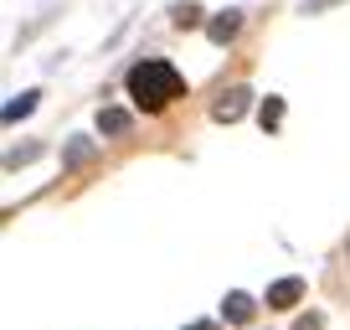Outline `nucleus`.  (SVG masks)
<instances>
[{
	"instance_id": "f257e3e1",
	"label": "nucleus",
	"mask_w": 350,
	"mask_h": 330,
	"mask_svg": "<svg viewBox=\"0 0 350 330\" xmlns=\"http://www.w3.org/2000/svg\"><path fill=\"white\" fill-rule=\"evenodd\" d=\"M186 93V77L175 73V62H165V57H144V62L129 67V99L134 109L144 114H160L170 99H180Z\"/></svg>"
},
{
	"instance_id": "f03ea898",
	"label": "nucleus",
	"mask_w": 350,
	"mask_h": 330,
	"mask_svg": "<svg viewBox=\"0 0 350 330\" xmlns=\"http://www.w3.org/2000/svg\"><path fill=\"white\" fill-rule=\"evenodd\" d=\"M247 99H252V93L242 88V83H237V88H221L217 103H211V119H217V124H237L242 114H247Z\"/></svg>"
},
{
	"instance_id": "7ed1b4c3",
	"label": "nucleus",
	"mask_w": 350,
	"mask_h": 330,
	"mask_svg": "<svg viewBox=\"0 0 350 330\" xmlns=\"http://www.w3.org/2000/svg\"><path fill=\"white\" fill-rule=\"evenodd\" d=\"M93 160H98V140H67V150H62L67 170H83V165H93Z\"/></svg>"
},
{
	"instance_id": "20e7f679",
	"label": "nucleus",
	"mask_w": 350,
	"mask_h": 330,
	"mask_svg": "<svg viewBox=\"0 0 350 330\" xmlns=\"http://www.w3.org/2000/svg\"><path fill=\"white\" fill-rule=\"evenodd\" d=\"M299 294H304V279H278V284H268V305L273 309H294Z\"/></svg>"
},
{
	"instance_id": "39448f33",
	"label": "nucleus",
	"mask_w": 350,
	"mask_h": 330,
	"mask_svg": "<svg viewBox=\"0 0 350 330\" xmlns=\"http://www.w3.org/2000/svg\"><path fill=\"white\" fill-rule=\"evenodd\" d=\"M237 31H242V11H221V16H211V26H206V36L217 47H227Z\"/></svg>"
},
{
	"instance_id": "423d86ee",
	"label": "nucleus",
	"mask_w": 350,
	"mask_h": 330,
	"mask_svg": "<svg viewBox=\"0 0 350 330\" xmlns=\"http://www.w3.org/2000/svg\"><path fill=\"white\" fill-rule=\"evenodd\" d=\"M252 309H258V305H252V294H242V289H232V294L221 299V315H227L232 325H247V320H252Z\"/></svg>"
},
{
	"instance_id": "0eeeda50",
	"label": "nucleus",
	"mask_w": 350,
	"mask_h": 330,
	"mask_svg": "<svg viewBox=\"0 0 350 330\" xmlns=\"http://www.w3.org/2000/svg\"><path fill=\"white\" fill-rule=\"evenodd\" d=\"M129 109H98V129L103 134H129Z\"/></svg>"
},
{
	"instance_id": "6e6552de",
	"label": "nucleus",
	"mask_w": 350,
	"mask_h": 330,
	"mask_svg": "<svg viewBox=\"0 0 350 330\" xmlns=\"http://www.w3.org/2000/svg\"><path fill=\"white\" fill-rule=\"evenodd\" d=\"M36 99H42V93L36 88H26V93H16L11 103H5V124H16V119H26V114L36 109Z\"/></svg>"
},
{
	"instance_id": "1a4fd4ad",
	"label": "nucleus",
	"mask_w": 350,
	"mask_h": 330,
	"mask_svg": "<svg viewBox=\"0 0 350 330\" xmlns=\"http://www.w3.org/2000/svg\"><path fill=\"white\" fill-rule=\"evenodd\" d=\"M258 124H262V129H278V124H284V99H262Z\"/></svg>"
},
{
	"instance_id": "9d476101",
	"label": "nucleus",
	"mask_w": 350,
	"mask_h": 330,
	"mask_svg": "<svg viewBox=\"0 0 350 330\" xmlns=\"http://www.w3.org/2000/svg\"><path fill=\"white\" fill-rule=\"evenodd\" d=\"M175 26H180V31H191V26H201V5H191V0H180V5H175Z\"/></svg>"
},
{
	"instance_id": "9b49d317",
	"label": "nucleus",
	"mask_w": 350,
	"mask_h": 330,
	"mask_svg": "<svg viewBox=\"0 0 350 330\" xmlns=\"http://www.w3.org/2000/svg\"><path fill=\"white\" fill-rule=\"evenodd\" d=\"M36 155H42V144H21V150H11V155H5V170H16V165L36 160Z\"/></svg>"
},
{
	"instance_id": "f8f14e48",
	"label": "nucleus",
	"mask_w": 350,
	"mask_h": 330,
	"mask_svg": "<svg viewBox=\"0 0 350 330\" xmlns=\"http://www.w3.org/2000/svg\"><path fill=\"white\" fill-rule=\"evenodd\" d=\"M329 5H340V0H304V16H319V11H329Z\"/></svg>"
},
{
	"instance_id": "ddd939ff",
	"label": "nucleus",
	"mask_w": 350,
	"mask_h": 330,
	"mask_svg": "<svg viewBox=\"0 0 350 330\" xmlns=\"http://www.w3.org/2000/svg\"><path fill=\"white\" fill-rule=\"evenodd\" d=\"M294 330H325V315H304V320H299Z\"/></svg>"
},
{
	"instance_id": "4468645a",
	"label": "nucleus",
	"mask_w": 350,
	"mask_h": 330,
	"mask_svg": "<svg viewBox=\"0 0 350 330\" xmlns=\"http://www.w3.org/2000/svg\"><path fill=\"white\" fill-rule=\"evenodd\" d=\"M186 330H217V325H211V320H196V325H186Z\"/></svg>"
}]
</instances>
